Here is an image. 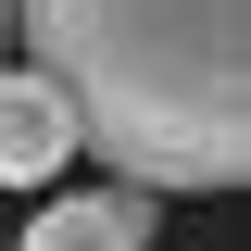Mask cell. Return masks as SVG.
Here are the masks:
<instances>
[{
    "label": "cell",
    "instance_id": "1",
    "mask_svg": "<svg viewBox=\"0 0 251 251\" xmlns=\"http://www.w3.org/2000/svg\"><path fill=\"white\" fill-rule=\"evenodd\" d=\"M13 25L126 188L251 176V0H13Z\"/></svg>",
    "mask_w": 251,
    "mask_h": 251
},
{
    "label": "cell",
    "instance_id": "2",
    "mask_svg": "<svg viewBox=\"0 0 251 251\" xmlns=\"http://www.w3.org/2000/svg\"><path fill=\"white\" fill-rule=\"evenodd\" d=\"M75 163V113L38 63H0V188H50Z\"/></svg>",
    "mask_w": 251,
    "mask_h": 251
},
{
    "label": "cell",
    "instance_id": "3",
    "mask_svg": "<svg viewBox=\"0 0 251 251\" xmlns=\"http://www.w3.org/2000/svg\"><path fill=\"white\" fill-rule=\"evenodd\" d=\"M0 251H151V188H75V201H38L25 239H0Z\"/></svg>",
    "mask_w": 251,
    "mask_h": 251
},
{
    "label": "cell",
    "instance_id": "4",
    "mask_svg": "<svg viewBox=\"0 0 251 251\" xmlns=\"http://www.w3.org/2000/svg\"><path fill=\"white\" fill-rule=\"evenodd\" d=\"M0 38H13V0H0Z\"/></svg>",
    "mask_w": 251,
    "mask_h": 251
}]
</instances>
